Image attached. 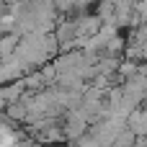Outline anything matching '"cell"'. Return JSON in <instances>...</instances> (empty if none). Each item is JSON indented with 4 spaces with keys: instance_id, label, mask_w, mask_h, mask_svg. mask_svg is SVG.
Wrapping results in <instances>:
<instances>
[{
    "instance_id": "6da1fadb",
    "label": "cell",
    "mask_w": 147,
    "mask_h": 147,
    "mask_svg": "<svg viewBox=\"0 0 147 147\" xmlns=\"http://www.w3.org/2000/svg\"><path fill=\"white\" fill-rule=\"evenodd\" d=\"M127 129L137 137H145L147 134V114H145V106H137L127 114Z\"/></svg>"
},
{
    "instance_id": "7a4b0ae2",
    "label": "cell",
    "mask_w": 147,
    "mask_h": 147,
    "mask_svg": "<svg viewBox=\"0 0 147 147\" xmlns=\"http://www.w3.org/2000/svg\"><path fill=\"white\" fill-rule=\"evenodd\" d=\"M3 116L5 119H10L13 124H23V119H26V106L21 103V101H13V103H5V109H3Z\"/></svg>"
},
{
    "instance_id": "3957f363",
    "label": "cell",
    "mask_w": 147,
    "mask_h": 147,
    "mask_svg": "<svg viewBox=\"0 0 147 147\" xmlns=\"http://www.w3.org/2000/svg\"><path fill=\"white\" fill-rule=\"evenodd\" d=\"M18 39H21L18 34H0V62L13 57V52L18 47Z\"/></svg>"
},
{
    "instance_id": "277c9868",
    "label": "cell",
    "mask_w": 147,
    "mask_h": 147,
    "mask_svg": "<svg viewBox=\"0 0 147 147\" xmlns=\"http://www.w3.org/2000/svg\"><path fill=\"white\" fill-rule=\"evenodd\" d=\"M96 16L101 23H114V0H98L96 3Z\"/></svg>"
},
{
    "instance_id": "5b68a950",
    "label": "cell",
    "mask_w": 147,
    "mask_h": 147,
    "mask_svg": "<svg viewBox=\"0 0 147 147\" xmlns=\"http://www.w3.org/2000/svg\"><path fill=\"white\" fill-rule=\"evenodd\" d=\"M145 44H127L124 47V52H121V59H132V62H145L147 52Z\"/></svg>"
},
{
    "instance_id": "8992f818",
    "label": "cell",
    "mask_w": 147,
    "mask_h": 147,
    "mask_svg": "<svg viewBox=\"0 0 147 147\" xmlns=\"http://www.w3.org/2000/svg\"><path fill=\"white\" fill-rule=\"evenodd\" d=\"M134 140H137V134H132V132L124 127L121 132H116V137H114L111 147H132V145H134Z\"/></svg>"
},
{
    "instance_id": "52a82bcc",
    "label": "cell",
    "mask_w": 147,
    "mask_h": 147,
    "mask_svg": "<svg viewBox=\"0 0 147 147\" xmlns=\"http://www.w3.org/2000/svg\"><path fill=\"white\" fill-rule=\"evenodd\" d=\"M52 5L59 16H72L75 13V0H52Z\"/></svg>"
},
{
    "instance_id": "ba28073f",
    "label": "cell",
    "mask_w": 147,
    "mask_h": 147,
    "mask_svg": "<svg viewBox=\"0 0 147 147\" xmlns=\"http://www.w3.org/2000/svg\"><path fill=\"white\" fill-rule=\"evenodd\" d=\"M132 147H145V137H137V140H134V145Z\"/></svg>"
},
{
    "instance_id": "9c48e42d",
    "label": "cell",
    "mask_w": 147,
    "mask_h": 147,
    "mask_svg": "<svg viewBox=\"0 0 147 147\" xmlns=\"http://www.w3.org/2000/svg\"><path fill=\"white\" fill-rule=\"evenodd\" d=\"M5 83H8V78H5V70L0 67V85H5Z\"/></svg>"
},
{
    "instance_id": "30bf717a",
    "label": "cell",
    "mask_w": 147,
    "mask_h": 147,
    "mask_svg": "<svg viewBox=\"0 0 147 147\" xmlns=\"http://www.w3.org/2000/svg\"><path fill=\"white\" fill-rule=\"evenodd\" d=\"M0 3H5V0H0Z\"/></svg>"
}]
</instances>
